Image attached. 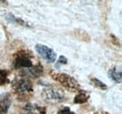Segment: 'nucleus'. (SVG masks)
<instances>
[{"label":"nucleus","mask_w":122,"mask_h":114,"mask_svg":"<svg viewBox=\"0 0 122 114\" xmlns=\"http://www.w3.org/2000/svg\"><path fill=\"white\" fill-rule=\"evenodd\" d=\"M52 78L56 81L59 82L61 85L64 86L67 90L71 92H76L80 91V84L78 83L76 80L65 73H57V72H53L52 73Z\"/></svg>","instance_id":"nucleus-1"},{"label":"nucleus","mask_w":122,"mask_h":114,"mask_svg":"<svg viewBox=\"0 0 122 114\" xmlns=\"http://www.w3.org/2000/svg\"><path fill=\"white\" fill-rule=\"evenodd\" d=\"M41 96L48 103H61L66 99V95L61 89L52 86L47 87L42 91Z\"/></svg>","instance_id":"nucleus-2"},{"label":"nucleus","mask_w":122,"mask_h":114,"mask_svg":"<svg viewBox=\"0 0 122 114\" xmlns=\"http://www.w3.org/2000/svg\"><path fill=\"white\" fill-rule=\"evenodd\" d=\"M11 88L16 94H20V95L31 94L33 91V86H32L31 81L24 77L15 78L12 81Z\"/></svg>","instance_id":"nucleus-3"},{"label":"nucleus","mask_w":122,"mask_h":114,"mask_svg":"<svg viewBox=\"0 0 122 114\" xmlns=\"http://www.w3.org/2000/svg\"><path fill=\"white\" fill-rule=\"evenodd\" d=\"M33 66L32 60L26 52H20L17 53L13 61V67L16 69L19 68H29Z\"/></svg>","instance_id":"nucleus-4"},{"label":"nucleus","mask_w":122,"mask_h":114,"mask_svg":"<svg viewBox=\"0 0 122 114\" xmlns=\"http://www.w3.org/2000/svg\"><path fill=\"white\" fill-rule=\"evenodd\" d=\"M36 51L43 59H45L48 63H54L56 59V52L52 49H50L49 47H47L45 45L37 44L36 45Z\"/></svg>","instance_id":"nucleus-5"},{"label":"nucleus","mask_w":122,"mask_h":114,"mask_svg":"<svg viewBox=\"0 0 122 114\" xmlns=\"http://www.w3.org/2000/svg\"><path fill=\"white\" fill-rule=\"evenodd\" d=\"M46 109L44 108L37 105L29 103L25 106L23 109V114H45Z\"/></svg>","instance_id":"nucleus-6"},{"label":"nucleus","mask_w":122,"mask_h":114,"mask_svg":"<svg viewBox=\"0 0 122 114\" xmlns=\"http://www.w3.org/2000/svg\"><path fill=\"white\" fill-rule=\"evenodd\" d=\"M11 105L10 94H3L0 96V114H7Z\"/></svg>","instance_id":"nucleus-7"},{"label":"nucleus","mask_w":122,"mask_h":114,"mask_svg":"<svg viewBox=\"0 0 122 114\" xmlns=\"http://www.w3.org/2000/svg\"><path fill=\"white\" fill-rule=\"evenodd\" d=\"M43 74V66L40 64L37 66H32L29 68H25V77H32V78H39Z\"/></svg>","instance_id":"nucleus-8"},{"label":"nucleus","mask_w":122,"mask_h":114,"mask_svg":"<svg viewBox=\"0 0 122 114\" xmlns=\"http://www.w3.org/2000/svg\"><path fill=\"white\" fill-rule=\"evenodd\" d=\"M109 77L111 78V80H113L115 82L117 83H120L122 81V75H121V70L117 68V67H113L111 68L109 72H108Z\"/></svg>","instance_id":"nucleus-9"},{"label":"nucleus","mask_w":122,"mask_h":114,"mask_svg":"<svg viewBox=\"0 0 122 114\" xmlns=\"http://www.w3.org/2000/svg\"><path fill=\"white\" fill-rule=\"evenodd\" d=\"M5 18H6V20H7L8 22H10V23H12V24H21V25L27 26V24H26L25 21H23V20L20 19V18H17V17H15L14 15L11 14V13L6 14L5 15Z\"/></svg>","instance_id":"nucleus-10"},{"label":"nucleus","mask_w":122,"mask_h":114,"mask_svg":"<svg viewBox=\"0 0 122 114\" xmlns=\"http://www.w3.org/2000/svg\"><path fill=\"white\" fill-rule=\"evenodd\" d=\"M89 95L86 91H80V93L74 97V103L75 104H84L88 101Z\"/></svg>","instance_id":"nucleus-11"},{"label":"nucleus","mask_w":122,"mask_h":114,"mask_svg":"<svg viewBox=\"0 0 122 114\" xmlns=\"http://www.w3.org/2000/svg\"><path fill=\"white\" fill-rule=\"evenodd\" d=\"M90 83H91L94 87H97V88H99V89H101V90H106L107 89L106 84L103 83L102 81H101L100 80L96 79V78H93V79L90 80Z\"/></svg>","instance_id":"nucleus-12"},{"label":"nucleus","mask_w":122,"mask_h":114,"mask_svg":"<svg viewBox=\"0 0 122 114\" xmlns=\"http://www.w3.org/2000/svg\"><path fill=\"white\" fill-rule=\"evenodd\" d=\"M8 82V72L6 70L0 69V84L4 85Z\"/></svg>","instance_id":"nucleus-13"},{"label":"nucleus","mask_w":122,"mask_h":114,"mask_svg":"<svg viewBox=\"0 0 122 114\" xmlns=\"http://www.w3.org/2000/svg\"><path fill=\"white\" fill-rule=\"evenodd\" d=\"M67 63H68L67 58H66L65 56H63V55H61V56H59L58 60H57V64H56V67H58V66H59V65H66Z\"/></svg>","instance_id":"nucleus-14"},{"label":"nucleus","mask_w":122,"mask_h":114,"mask_svg":"<svg viewBox=\"0 0 122 114\" xmlns=\"http://www.w3.org/2000/svg\"><path fill=\"white\" fill-rule=\"evenodd\" d=\"M57 114H75L73 111H71L69 108H64V109H60L58 112H57Z\"/></svg>","instance_id":"nucleus-15"},{"label":"nucleus","mask_w":122,"mask_h":114,"mask_svg":"<svg viewBox=\"0 0 122 114\" xmlns=\"http://www.w3.org/2000/svg\"><path fill=\"white\" fill-rule=\"evenodd\" d=\"M0 1H2L3 3H5V2H6V0H0Z\"/></svg>","instance_id":"nucleus-16"}]
</instances>
